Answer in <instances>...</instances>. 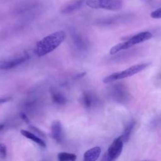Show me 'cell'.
I'll list each match as a JSON object with an SVG mask.
<instances>
[{
    "label": "cell",
    "instance_id": "3",
    "mask_svg": "<svg viewBox=\"0 0 161 161\" xmlns=\"http://www.w3.org/2000/svg\"><path fill=\"white\" fill-rule=\"evenodd\" d=\"M149 65H150L149 63H143V64H138L136 65H134L123 71L114 72L111 75H108L107 77H105L103 79V82L105 84H108V83L113 82L114 80L131 77L141 72L142 70L145 69L146 67H147Z\"/></svg>",
    "mask_w": 161,
    "mask_h": 161
},
{
    "label": "cell",
    "instance_id": "2",
    "mask_svg": "<svg viewBox=\"0 0 161 161\" xmlns=\"http://www.w3.org/2000/svg\"><path fill=\"white\" fill-rule=\"evenodd\" d=\"M153 36V35L150 31H143L139 33L136 35H133V36L130 37L127 41L123 42L122 43H119L114 47H113L109 51V53L111 55L116 54L121 50L128 49L132 46L145 42L149 39H150Z\"/></svg>",
    "mask_w": 161,
    "mask_h": 161
},
{
    "label": "cell",
    "instance_id": "19",
    "mask_svg": "<svg viewBox=\"0 0 161 161\" xmlns=\"http://www.w3.org/2000/svg\"><path fill=\"white\" fill-rule=\"evenodd\" d=\"M11 97H1L0 98V104H2V103H4L6 102H8L9 101L11 100Z\"/></svg>",
    "mask_w": 161,
    "mask_h": 161
},
{
    "label": "cell",
    "instance_id": "11",
    "mask_svg": "<svg viewBox=\"0 0 161 161\" xmlns=\"http://www.w3.org/2000/svg\"><path fill=\"white\" fill-rule=\"evenodd\" d=\"M135 121L133 120V121H130L125 127L123 135L121 136H120L123 143L127 142L129 140V139L131 136L132 131L135 127Z\"/></svg>",
    "mask_w": 161,
    "mask_h": 161
},
{
    "label": "cell",
    "instance_id": "20",
    "mask_svg": "<svg viewBox=\"0 0 161 161\" xmlns=\"http://www.w3.org/2000/svg\"><path fill=\"white\" fill-rule=\"evenodd\" d=\"M86 74V72H82V73H80V74H77V75H76L75 76V79H79V78H80V77H84L85 75Z\"/></svg>",
    "mask_w": 161,
    "mask_h": 161
},
{
    "label": "cell",
    "instance_id": "21",
    "mask_svg": "<svg viewBox=\"0 0 161 161\" xmlns=\"http://www.w3.org/2000/svg\"><path fill=\"white\" fill-rule=\"evenodd\" d=\"M4 125H2V124H0V131L1 130H3V128H4Z\"/></svg>",
    "mask_w": 161,
    "mask_h": 161
},
{
    "label": "cell",
    "instance_id": "6",
    "mask_svg": "<svg viewBox=\"0 0 161 161\" xmlns=\"http://www.w3.org/2000/svg\"><path fill=\"white\" fill-rule=\"evenodd\" d=\"M29 58V55L25 53L11 59L0 60V70H9L13 69L28 60Z\"/></svg>",
    "mask_w": 161,
    "mask_h": 161
},
{
    "label": "cell",
    "instance_id": "16",
    "mask_svg": "<svg viewBox=\"0 0 161 161\" xmlns=\"http://www.w3.org/2000/svg\"><path fill=\"white\" fill-rule=\"evenodd\" d=\"M150 16L154 19H160L161 18V8H158V9L152 11L150 14Z\"/></svg>",
    "mask_w": 161,
    "mask_h": 161
},
{
    "label": "cell",
    "instance_id": "15",
    "mask_svg": "<svg viewBox=\"0 0 161 161\" xmlns=\"http://www.w3.org/2000/svg\"><path fill=\"white\" fill-rule=\"evenodd\" d=\"M7 156V148L6 145L3 143H0V158L2 159L6 158Z\"/></svg>",
    "mask_w": 161,
    "mask_h": 161
},
{
    "label": "cell",
    "instance_id": "12",
    "mask_svg": "<svg viewBox=\"0 0 161 161\" xmlns=\"http://www.w3.org/2000/svg\"><path fill=\"white\" fill-rule=\"evenodd\" d=\"M58 160L60 161H74L76 159L77 156L74 153L67 152H60L57 155Z\"/></svg>",
    "mask_w": 161,
    "mask_h": 161
},
{
    "label": "cell",
    "instance_id": "5",
    "mask_svg": "<svg viewBox=\"0 0 161 161\" xmlns=\"http://www.w3.org/2000/svg\"><path fill=\"white\" fill-rule=\"evenodd\" d=\"M123 142L121 138L119 136L116 138L112 143L109 145L107 152L104 154L103 160H116L121 153L123 147Z\"/></svg>",
    "mask_w": 161,
    "mask_h": 161
},
{
    "label": "cell",
    "instance_id": "1",
    "mask_svg": "<svg viewBox=\"0 0 161 161\" xmlns=\"http://www.w3.org/2000/svg\"><path fill=\"white\" fill-rule=\"evenodd\" d=\"M65 38V33L62 31H57L44 37L36 43V52L38 57H42L52 52L56 49L64 42Z\"/></svg>",
    "mask_w": 161,
    "mask_h": 161
},
{
    "label": "cell",
    "instance_id": "14",
    "mask_svg": "<svg viewBox=\"0 0 161 161\" xmlns=\"http://www.w3.org/2000/svg\"><path fill=\"white\" fill-rule=\"evenodd\" d=\"M82 101L85 107L90 108L92 106V104L94 102V100H93V97L91 96V94H90L89 93L86 92L82 96Z\"/></svg>",
    "mask_w": 161,
    "mask_h": 161
},
{
    "label": "cell",
    "instance_id": "18",
    "mask_svg": "<svg viewBox=\"0 0 161 161\" xmlns=\"http://www.w3.org/2000/svg\"><path fill=\"white\" fill-rule=\"evenodd\" d=\"M20 115H21V118H22L26 123H30V121H29L28 118L27 117V116H26L24 113H21Z\"/></svg>",
    "mask_w": 161,
    "mask_h": 161
},
{
    "label": "cell",
    "instance_id": "9",
    "mask_svg": "<svg viewBox=\"0 0 161 161\" xmlns=\"http://www.w3.org/2000/svg\"><path fill=\"white\" fill-rule=\"evenodd\" d=\"M101 152V148L99 147H95L87 150L84 153V161H94L98 159Z\"/></svg>",
    "mask_w": 161,
    "mask_h": 161
},
{
    "label": "cell",
    "instance_id": "4",
    "mask_svg": "<svg viewBox=\"0 0 161 161\" xmlns=\"http://www.w3.org/2000/svg\"><path fill=\"white\" fill-rule=\"evenodd\" d=\"M87 6L93 9H103L111 11H118L122 8V0H86Z\"/></svg>",
    "mask_w": 161,
    "mask_h": 161
},
{
    "label": "cell",
    "instance_id": "8",
    "mask_svg": "<svg viewBox=\"0 0 161 161\" xmlns=\"http://www.w3.org/2000/svg\"><path fill=\"white\" fill-rule=\"evenodd\" d=\"M51 134L52 138L57 142L61 143L63 139V131L61 123L58 121H54L51 125Z\"/></svg>",
    "mask_w": 161,
    "mask_h": 161
},
{
    "label": "cell",
    "instance_id": "22",
    "mask_svg": "<svg viewBox=\"0 0 161 161\" xmlns=\"http://www.w3.org/2000/svg\"><path fill=\"white\" fill-rule=\"evenodd\" d=\"M142 1H143V2H146V3H148V2H150V1H152V0H142Z\"/></svg>",
    "mask_w": 161,
    "mask_h": 161
},
{
    "label": "cell",
    "instance_id": "13",
    "mask_svg": "<svg viewBox=\"0 0 161 161\" xmlns=\"http://www.w3.org/2000/svg\"><path fill=\"white\" fill-rule=\"evenodd\" d=\"M52 98L53 102L58 104H64L66 102L65 97L60 93L57 92H52Z\"/></svg>",
    "mask_w": 161,
    "mask_h": 161
},
{
    "label": "cell",
    "instance_id": "17",
    "mask_svg": "<svg viewBox=\"0 0 161 161\" xmlns=\"http://www.w3.org/2000/svg\"><path fill=\"white\" fill-rule=\"evenodd\" d=\"M30 128L31 130H33L34 132H35L36 133H37L38 135L42 136V137H43V138H45V133H44L42 130H40V129H38V128H36V127H35V126H30Z\"/></svg>",
    "mask_w": 161,
    "mask_h": 161
},
{
    "label": "cell",
    "instance_id": "7",
    "mask_svg": "<svg viewBox=\"0 0 161 161\" xmlns=\"http://www.w3.org/2000/svg\"><path fill=\"white\" fill-rule=\"evenodd\" d=\"M84 2L85 0H72L65 4L62 7L60 11L63 14L71 13L80 9Z\"/></svg>",
    "mask_w": 161,
    "mask_h": 161
},
{
    "label": "cell",
    "instance_id": "10",
    "mask_svg": "<svg viewBox=\"0 0 161 161\" xmlns=\"http://www.w3.org/2000/svg\"><path fill=\"white\" fill-rule=\"evenodd\" d=\"M20 133L23 136H24L25 137L32 140L34 142H35L40 147H41L42 148H45L46 147V145H47L46 143L42 138L36 136L33 133H31L30 131H28L27 130H21Z\"/></svg>",
    "mask_w": 161,
    "mask_h": 161
}]
</instances>
